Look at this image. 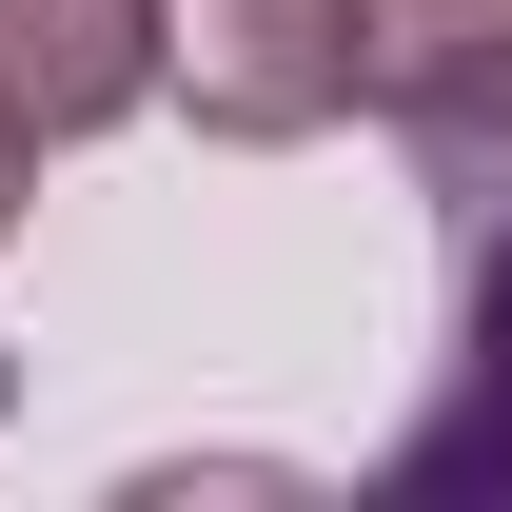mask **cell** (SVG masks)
I'll use <instances>...</instances> for the list:
<instances>
[{
    "label": "cell",
    "mask_w": 512,
    "mask_h": 512,
    "mask_svg": "<svg viewBox=\"0 0 512 512\" xmlns=\"http://www.w3.org/2000/svg\"><path fill=\"white\" fill-rule=\"evenodd\" d=\"M434 237H453V335H434V394H414V434L375 473L512 512V138L493 158H434Z\"/></svg>",
    "instance_id": "cell-1"
},
{
    "label": "cell",
    "mask_w": 512,
    "mask_h": 512,
    "mask_svg": "<svg viewBox=\"0 0 512 512\" xmlns=\"http://www.w3.org/2000/svg\"><path fill=\"white\" fill-rule=\"evenodd\" d=\"M158 40H178L158 79L197 99V138H237V158H276L355 99V0H158Z\"/></svg>",
    "instance_id": "cell-2"
},
{
    "label": "cell",
    "mask_w": 512,
    "mask_h": 512,
    "mask_svg": "<svg viewBox=\"0 0 512 512\" xmlns=\"http://www.w3.org/2000/svg\"><path fill=\"white\" fill-rule=\"evenodd\" d=\"M355 99L434 158H493L512 138V0H355Z\"/></svg>",
    "instance_id": "cell-3"
},
{
    "label": "cell",
    "mask_w": 512,
    "mask_h": 512,
    "mask_svg": "<svg viewBox=\"0 0 512 512\" xmlns=\"http://www.w3.org/2000/svg\"><path fill=\"white\" fill-rule=\"evenodd\" d=\"M158 0H0V119L20 138H99L158 99Z\"/></svg>",
    "instance_id": "cell-4"
},
{
    "label": "cell",
    "mask_w": 512,
    "mask_h": 512,
    "mask_svg": "<svg viewBox=\"0 0 512 512\" xmlns=\"http://www.w3.org/2000/svg\"><path fill=\"white\" fill-rule=\"evenodd\" d=\"M20 197H40V138H20V119H0V237H20Z\"/></svg>",
    "instance_id": "cell-5"
}]
</instances>
